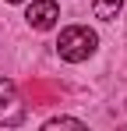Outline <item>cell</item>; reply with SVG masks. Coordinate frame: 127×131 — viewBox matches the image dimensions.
<instances>
[{"label": "cell", "instance_id": "6da1fadb", "mask_svg": "<svg viewBox=\"0 0 127 131\" xmlns=\"http://www.w3.org/2000/svg\"><path fill=\"white\" fill-rule=\"evenodd\" d=\"M95 46H99V36H95L92 28L71 25V28H64L60 39H57V53H60L67 64H81V60H88V57L95 53Z\"/></svg>", "mask_w": 127, "mask_h": 131}, {"label": "cell", "instance_id": "7a4b0ae2", "mask_svg": "<svg viewBox=\"0 0 127 131\" xmlns=\"http://www.w3.org/2000/svg\"><path fill=\"white\" fill-rule=\"evenodd\" d=\"M0 124H4V128H18V124H25V103L18 99L14 85L4 82V78H0Z\"/></svg>", "mask_w": 127, "mask_h": 131}, {"label": "cell", "instance_id": "3957f363", "mask_svg": "<svg viewBox=\"0 0 127 131\" xmlns=\"http://www.w3.org/2000/svg\"><path fill=\"white\" fill-rule=\"evenodd\" d=\"M28 25L32 28H39V32H46V28H53L57 25V18H60V7H57V0H32V7H28Z\"/></svg>", "mask_w": 127, "mask_h": 131}, {"label": "cell", "instance_id": "277c9868", "mask_svg": "<svg viewBox=\"0 0 127 131\" xmlns=\"http://www.w3.org/2000/svg\"><path fill=\"white\" fill-rule=\"evenodd\" d=\"M120 7H124V0H92V11H95V18H103V21H113V18L120 14Z\"/></svg>", "mask_w": 127, "mask_h": 131}, {"label": "cell", "instance_id": "5b68a950", "mask_svg": "<svg viewBox=\"0 0 127 131\" xmlns=\"http://www.w3.org/2000/svg\"><path fill=\"white\" fill-rule=\"evenodd\" d=\"M60 128H85V121H78V117H53V121H46V131H60Z\"/></svg>", "mask_w": 127, "mask_h": 131}, {"label": "cell", "instance_id": "8992f818", "mask_svg": "<svg viewBox=\"0 0 127 131\" xmlns=\"http://www.w3.org/2000/svg\"><path fill=\"white\" fill-rule=\"evenodd\" d=\"M7 4H21V0H7Z\"/></svg>", "mask_w": 127, "mask_h": 131}, {"label": "cell", "instance_id": "52a82bcc", "mask_svg": "<svg viewBox=\"0 0 127 131\" xmlns=\"http://www.w3.org/2000/svg\"><path fill=\"white\" fill-rule=\"evenodd\" d=\"M124 106H127V103H124Z\"/></svg>", "mask_w": 127, "mask_h": 131}]
</instances>
